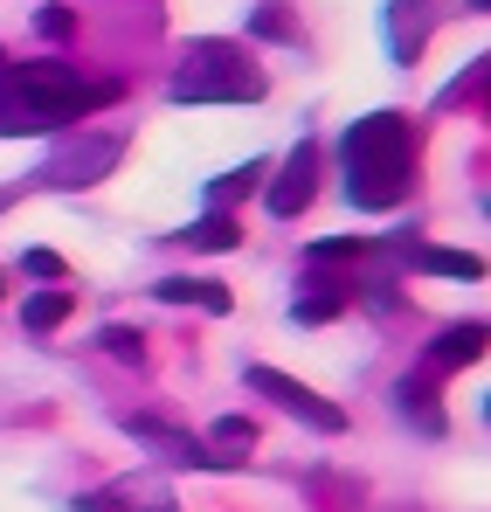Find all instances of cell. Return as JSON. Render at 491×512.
<instances>
[{
  "mask_svg": "<svg viewBox=\"0 0 491 512\" xmlns=\"http://www.w3.org/2000/svg\"><path fill=\"white\" fill-rule=\"evenodd\" d=\"M118 84H83L63 63H0V139H35L111 104Z\"/></svg>",
  "mask_w": 491,
  "mask_h": 512,
  "instance_id": "6da1fadb",
  "label": "cell"
},
{
  "mask_svg": "<svg viewBox=\"0 0 491 512\" xmlns=\"http://www.w3.org/2000/svg\"><path fill=\"white\" fill-rule=\"evenodd\" d=\"M339 160H346V201H353V208H395V201H409V187H415L409 118H402V111L353 118L346 139H339Z\"/></svg>",
  "mask_w": 491,
  "mask_h": 512,
  "instance_id": "7a4b0ae2",
  "label": "cell"
},
{
  "mask_svg": "<svg viewBox=\"0 0 491 512\" xmlns=\"http://www.w3.org/2000/svg\"><path fill=\"white\" fill-rule=\"evenodd\" d=\"M166 97L173 104H249V97H263V70L243 49H229V42H194L180 56Z\"/></svg>",
  "mask_w": 491,
  "mask_h": 512,
  "instance_id": "3957f363",
  "label": "cell"
},
{
  "mask_svg": "<svg viewBox=\"0 0 491 512\" xmlns=\"http://www.w3.org/2000/svg\"><path fill=\"white\" fill-rule=\"evenodd\" d=\"M125 160V146L111 139V132H77V139H63L56 153H49V167L42 180L49 187H90V180H104V173Z\"/></svg>",
  "mask_w": 491,
  "mask_h": 512,
  "instance_id": "277c9868",
  "label": "cell"
},
{
  "mask_svg": "<svg viewBox=\"0 0 491 512\" xmlns=\"http://www.w3.org/2000/svg\"><path fill=\"white\" fill-rule=\"evenodd\" d=\"M249 388H256V395H270V402H277L284 416H298V423L326 429V436H332V429H346V416H339L332 402H319V395H312V388H305L298 374H277V367H249Z\"/></svg>",
  "mask_w": 491,
  "mask_h": 512,
  "instance_id": "5b68a950",
  "label": "cell"
},
{
  "mask_svg": "<svg viewBox=\"0 0 491 512\" xmlns=\"http://www.w3.org/2000/svg\"><path fill=\"white\" fill-rule=\"evenodd\" d=\"M312 194H319V153H312V146H298V153L284 160V173L270 180V215H277V222H291V215H305V208H312Z\"/></svg>",
  "mask_w": 491,
  "mask_h": 512,
  "instance_id": "8992f818",
  "label": "cell"
},
{
  "mask_svg": "<svg viewBox=\"0 0 491 512\" xmlns=\"http://www.w3.org/2000/svg\"><path fill=\"white\" fill-rule=\"evenodd\" d=\"M132 443H153V457H166V464H187V471H215V457H208V443H194L187 429H166L153 423V416H132Z\"/></svg>",
  "mask_w": 491,
  "mask_h": 512,
  "instance_id": "52a82bcc",
  "label": "cell"
},
{
  "mask_svg": "<svg viewBox=\"0 0 491 512\" xmlns=\"http://www.w3.org/2000/svg\"><path fill=\"white\" fill-rule=\"evenodd\" d=\"M153 298H160V305H201V312H215V319L236 305V298H229L222 284H208V277H160Z\"/></svg>",
  "mask_w": 491,
  "mask_h": 512,
  "instance_id": "ba28073f",
  "label": "cell"
},
{
  "mask_svg": "<svg viewBox=\"0 0 491 512\" xmlns=\"http://www.w3.org/2000/svg\"><path fill=\"white\" fill-rule=\"evenodd\" d=\"M471 360H485V326L471 319V326H450L443 340L429 346V374H450V367H471Z\"/></svg>",
  "mask_w": 491,
  "mask_h": 512,
  "instance_id": "9c48e42d",
  "label": "cell"
},
{
  "mask_svg": "<svg viewBox=\"0 0 491 512\" xmlns=\"http://www.w3.org/2000/svg\"><path fill=\"white\" fill-rule=\"evenodd\" d=\"M388 42H395L402 63L422 56V42H429V14H422V0H395V14H388Z\"/></svg>",
  "mask_w": 491,
  "mask_h": 512,
  "instance_id": "30bf717a",
  "label": "cell"
},
{
  "mask_svg": "<svg viewBox=\"0 0 491 512\" xmlns=\"http://www.w3.org/2000/svg\"><path fill=\"white\" fill-rule=\"evenodd\" d=\"M249 450H256V423L243 416H222L215 436H208V457H215V471H229V464H249Z\"/></svg>",
  "mask_w": 491,
  "mask_h": 512,
  "instance_id": "8fae6325",
  "label": "cell"
},
{
  "mask_svg": "<svg viewBox=\"0 0 491 512\" xmlns=\"http://www.w3.org/2000/svg\"><path fill=\"white\" fill-rule=\"evenodd\" d=\"M70 305H77V291H63V284H56V291H35V298L21 305V319H28L35 333H56V326L70 319Z\"/></svg>",
  "mask_w": 491,
  "mask_h": 512,
  "instance_id": "7c38bea8",
  "label": "cell"
},
{
  "mask_svg": "<svg viewBox=\"0 0 491 512\" xmlns=\"http://www.w3.org/2000/svg\"><path fill=\"white\" fill-rule=\"evenodd\" d=\"M187 243H194V250H243V229H236L222 208H208V215L187 229Z\"/></svg>",
  "mask_w": 491,
  "mask_h": 512,
  "instance_id": "4fadbf2b",
  "label": "cell"
},
{
  "mask_svg": "<svg viewBox=\"0 0 491 512\" xmlns=\"http://www.w3.org/2000/svg\"><path fill=\"white\" fill-rule=\"evenodd\" d=\"M263 160H249V167H236V173H222L215 187H208V208H229V201H243V194H256V180H263Z\"/></svg>",
  "mask_w": 491,
  "mask_h": 512,
  "instance_id": "5bb4252c",
  "label": "cell"
},
{
  "mask_svg": "<svg viewBox=\"0 0 491 512\" xmlns=\"http://www.w3.org/2000/svg\"><path fill=\"white\" fill-rule=\"evenodd\" d=\"M422 270H436V277H485V256H471V250H422Z\"/></svg>",
  "mask_w": 491,
  "mask_h": 512,
  "instance_id": "9a60e30c",
  "label": "cell"
},
{
  "mask_svg": "<svg viewBox=\"0 0 491 512\" xmlns=\"http://www.w3.org/2000/svg\"><path fill=\"white\" fill-rule=\"evenodd\" d=\"M395 395H402V416H415L429 436H443V416H436V402H429V388H422V381H402Z\"/></svg>",
  "mask_w": 491,
  "mask_h": 512,
  "instance_id": "2e32d148",
  "label": "cell"
},
{
  "mask_svg": "<svg viewBox=\"0 0 491 512\" xmlns=\"http://www.w3.org/2000/svg\"><path fill=\"white\" fill-rule=\"evenodd\" d=\"M312 263H353V256H367V236H326V243H312Z\"/></svg>",
  "mask_w": 491,
  "mask_h": 512,
  "instance_id": "e0dca14e",
  "label": "cell"
},
{
  "mask_svg": "<svg viewBox=\"0 0 491 512\" xmlns=\"http://www.w3.org/2000/svg\"><path fill=\"white\" fill-rule=\"evenodd\" d=\"M104 353L139 367V360H146V333H132V326H104Z\"/></svg>",
  "mask_w": 491,
  "mask_h": 512,
  "instance_id": "ac0fdd59",
  "label": "cell"
},
{
  "mask_svg": "<svg viewBox=\"0 0 491 512\" xmlns=\"http://www.w3.org/2000/svg\"><path fill=\"white\" fill-rule=\"evenodd\" d=\"M339 305H346V291H312V298H298V319H305V326H326Z\"/></svg>",
  "mask_w": 491,
  "mask_h": 512,
  "instance_id": "d6986e66",
  "label": "cell"
},
{
  "mask_svg": "<svg viewBox=\"0 0 491 512\" xmlns=\"http://www.w3.org/2000/svg\"><path fill=\"white\" fill-rule=\"evenodd\" d=\"M21 270H28V277H70V263H63L56 250H28V256H21Z\"/></svg>",
  "mask_w": 491,
  "mask_h": 512,
  "instance_id": "ffe728a7",
  "label": "cell"
},
{
  "mask_svg": "<svg viewBox=\"0 0 491 512\" xmlns=\"http://www.w3.org/2000/svg\"><path fill=\"white\" fill-rule=\"evenodd\" d=\"M35 28H42L49 42H63V35L77 28V14H70V7H42V14H35Z\"/></svg>",
  "mask_w": 491,
  "mask_h": 512,
  "instance_id": "44dd1931",
  "label": "cell"
},
{
  "mask_svg": "<svg viewBox=\"0 0 491 512\" xmlns=\"http://www.w3.org/2000/svg\"><path fill=\"white\" fill-rule=\"evenodd\" d=\"M256 35H270V42H291V21H284L277 7H256Z\"/></svg>",
  "mask_w": 491,
  "mask_h": 512,
  "instance_id": "7402d4cb",
  "label": "cell"
}]
</instances>
